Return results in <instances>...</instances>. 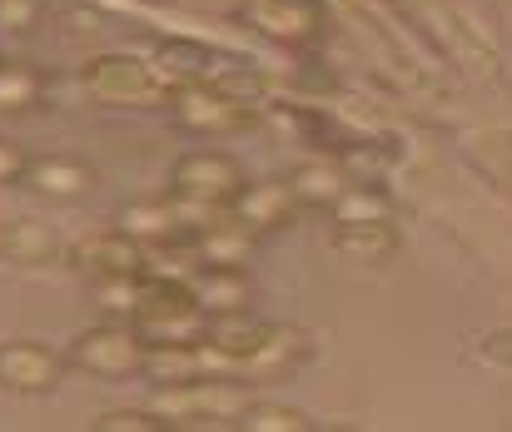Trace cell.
<instances>
[{
	"label": "cell",
	"mask_w": 512,
	"mask_h": 432,
	"mask_svg": "<svg viewBox=\"0 0 512 432\" xmlns=\"http://www.w3.org/2000/svg\"><path fill=\"white\" fill-rule=\"evenodd\" d=\"M244 184H249V174H244V164L229 149H189V154L174 159L170 169V194L184 209L204 214V219L229 209Z\"/></svg>",
	"instance_id": "6da1fadb"
},
{
	"label": "cell",
	"mask_w": 512,
	"mask_h": 432,
	"mask_svg": "<svg viewBox=\"0 0 512 432\" xmlns=\"http://www.w3.org/2000/svg\"><path fill=\"white\" fill-rule=\"evenodd\" d=\"M170 428H204V423H239L249 408V393L229 373H204L189 383H165L160 398L150 403Z\"/></svg>",
	"instance_id": "7a4b0ae2"
},
{
	"label": "cell",
	"mask_w": 512,
	"mask_h": 432,
	"mask_svg": "<svg viewBox=\"0 0 512 432\" xmlns=\"http://www.w3.org/2000/svg\"><path fill=\"white\" fill-rule=\"evenodd\" d=\"M165 110L184 135H204V140H224V135H244L254 125V100H239L229 90H219L214 80L204 85H179L165 95Z\"/></svg>",
	"instance_id": "3957f363"
},
{
	"label": "cell",
	"mask_w": 512,
	"mask_h": 432,
	"mask_svg": "<svg viewBox=\"0 0 512 432\" xmlns=\"http://www.w3.org/2000/svg\"><path fill=\"white\" fill-rule=\"evenodd\" d=\"M145 353H150V343L135 333V323H95V328L75 333L65 363L80 368V373H90V378L115 383V378L145 373Z\"/></svg>",
	"instance_id": "277c9868"
},
{
	"label": "cell",
	"mask_w": 512,
	"mask_h": 432,
	"mask_svg": "<svg viewBox=\"0 0 512 432\" xmlns=\"http://www.w3.org/2000/svg\"><path fill=\"white\" fill-rule=\"evenodd\" d=\"M80 85H85L95 100H105V105H145V100L160 95V80H155L150 60L125 55V50H105V55L85 60Z\"/></svg>",
	"instance_id": "5b68a950"
},
{
	"label": "cell",
	"mask_w": 512,
	"mask_h": 432,
	"mask_svg": "<svg viewBox=\"0 0 512 432\" xmlns=\"http://www.w3.org/2000/svg\"><path fill=\"white\" fill-rule=\"evenodd\" d=\"M65 358L35 338H10L0 343V393H15V398H45L60 388L65 378Z\"/></svg>",
	"instance_id": "8992f818"
},
{
	"label": "cell",
	"mask_w": 512,
	"mask_h": 432,
	"mask_svg": "<svg viewBox=\"0 0 512 432\" xmlns=\"http://www.w3.org/2000/svg\"><path fill=\"white\" fill-rule=\"evenodd\" d=\"M239 15L279 45H314L329 25L324 0H239Z\"/></svg>",
	"instance_id": "52a82bcc"
},
{
	"label": "cell",
	"mask_w": 512,
	"mask_h": 432,
	"mask_svg": "<svg viewBox=\"0 0 512 432\" xmlns=\"http://www.w3.org/2000/svg\"><path fill=\"white\" fill-rule=\"evenodd\" d=\"M75 264L85 274H95V279H135V274L150 269V249L115 224V229H100V234L80 239L75 244Z\"/></svg>",
	"instance_id": "ba28073f"
},
{
	"label": "cell",
	"mask_w": 512,
	"mask_h": 432,
	"mask_svg": "<svg viewBox=\"0 0 512 432\" xmlns=\"http://www.w3.org/2000/svg\"><path fill=\"white\" fill-rule=\"evenodd\" d=\"M219 65H224V55H219L214 45H204V40H189V35H165V40L155 45V60H150L160 90L204 85V80L219 75Z\"/></svg>",
	"instance_id": "9c48e42d"
},
{
	"label": "cell",
	"mask_w": 512,
	"mask_h": 432,
	"mask_svg": "<svg viewBox=\"0 0 512 432\" xmlns=\"http://www.w3.org/2000/svg\"><path fill=\"white\" fill-rule=\"evenodd\" d=\"M20 184L30 194H45V199H80L95 189V169L75 154H30Z\"/></svg>",
	"instance_id": "30bf717a"
},
{
	"label": "cell",
	"mask_w": 512,
	"mask_h": 432,
	"mask_svg": "<svg viewBox=\"0 0 512 432\" xmlns=\"http://www.w3.org/2000/svg\"><path fill=\"white\" fill-rule=\"evenodd\" d=\"M229 214L249 229V234H274L299 214V199L289 194L284 179H264V184H244L229 204Z\"/></svg>",
	"instance_id": "8fae6325"
},
{
	"label": "cell",
	"mask_w": 512,
	"mask_h": 432,
	"mask_svg": "<svg viewBox=\"0 0 512 432\" xmlns=\"http://www.w3.org/2000/svg\"><path fill=\"white\" fill-rule=\"evenodd\" d=\"M189 288H194V298H199V308L209 313V318H224V313H244L249 308V274H244V264H194L189 274Z\"/></svg>",
	"instance_id": "7c38bea8"
},
{
	"label": "cell",
	"mask_w": 512,
	"mask_h": 432,
	"mask_svg": "<svg viewBox=\"0 0 512 432\" xmlns=\"http://www.w3.org/2000/svg\"><path fill=\"white\" fill-rule=\"evenodd\" d=\"M284 184H289V194L299 199V209H329L343 194L348 174H343L339 159H304V164L289 169Z\"/></svg>",
	"instance_id": "4fadbf2b"
},
{
	"label": "cell",
	"mask_w": 512,
	"mask_h": 432,
	"mask_svg": "<svg viewBox=\"0 0 512 432\" xmlns=\"http://www.w3.org/2000/svg\"><path fill=\"white\" fill-rule=\"evenodd\" d=\"M0 259H10V264H20V269H45V264L60 259V239H55V229L40 224V219H15V224H5V249H0Z\"/></svg>",
	"instance_id": "5bb4252c"
},
{
	"label": "cell",
	"mask_w": 512,
	"mask_h": 432,
	"mask_svg": "<svg viewBox=\"0 0 512 432\" xmlns=\"http://www.w3.org/2000/svg\"><path fill=\"white\" fill-rule=\"evenodd\" d=\"M334 249L343 259H358V264H383L398 254V229L393 219H373V224H339L334 234Z\"/></svg>",
	"instance_id": "9a60e30c"
},
{
	"label": "cell",
	"mask_w": 512,
	"mask_h": 432,
	"mask_svg": "<svg viewBox=\"0 0 512 432\" xmlns=\"http://www.w3.org/2000/svg\"><path fill=\"white\" fill-rule=\"evenodd\" d=\"M334 224H373V219H393V194L383 184H343V194L329 204Z\"/></svg>",
	"instance_id": "2e32d148"
},
{
	"label": "cell",
	"mask_w": 512,
	"mask_h": 432,
	"mask_svg": "<svg viewBox=\"0 0 512 432\" xmlns=\"http://www.w3.org/2000/svg\"><path fill=\"white\" fill-rule=\"evenodd\" d=\"M45 100V75L25 60H0V115H25Z\"/></svg>",
	"instance_id": "e0dca14e"
},
{
	"label": "cell",
	"mask_w": 512,
	"mask_h": 432,
	"mask_svg": "<svg viewBox=\"0 0 512 432\" xmlns=\"http://www.w3.org/2000/svg\"><path fill=\"white\" fill-rule=\"evenodd\" d=\"M239 428L244 432H309L314 418L304 408H284V403H249L239 413Z\"/></svg>",
	"instance_id": "ac0fdd59"
},
{
	"label": "cell",
	"mask_w": 512,
	"mask_h": 432,
	"mask_svg": "<svg viewBox=\"0 0 512 432\" xmlns=\"http://www.w3.org/2000/svg\"><path fill=\"white\" fill-rule=\"evenodd\" d=\"M95 432H170L155 408H110L95 418Z\"/></svg>",
	"instance_id": "d6986e66"
},
{
	"label": "cell",
	"mask_w": 512,
	"mask_h": 432,
	"mask_svg": "<svg viewBox=\"0 0 512 432\" xmlns=\"http://www.w3.org/2000/svg\"><path fill=\"white\" fill-rule=\"evenodd\" d=\"M473 144H478V159L512 189V135L508 130H488V135H478Z\"/></svg>",
	"instance_id": "ffe728a7"
},
{
	"label": "cell",
	"mask_w": 512,
	"mask_h": 432,
	"mask_svg": "<svg viewBox=\"0 0 512 432\" xmlns=\"http://www.w3.org/2000/svg\"><path fill=\"white\" fill-rule=\"evenodd\" d=\"M45 15V0H0V30L5 35H30Z\"/></svg>",
	"instance_id": "44dd1931"
},
{
	"label": "cell",
	"mask_w": 512,
	"mask_h": 432,
	"mask_svg": "<svg viewBox=\"0 0 512 432\" xmlns=\"http://www.w3.org/2000/svg\"><path fill=\"white\" fill-rule=\"evenodd\" d=\"M478 358H483V363H493V368H512V328H493V333L483 338Z\"/></svg>",
	"instance_id": "7402d4cb"
},
{
	"label": "cell",
	"mask_w": 512,
	"mask_h": 432,
	"mask_svg": "<svg viewBox=\"0 0 512 432\" xmlns=\"http://www.w3.org/2000/svg\"><path fill=\"white\" fill-rule=\"evenodd\" d=\"M25 149L15 140H0V184H20V174H25Z\"/></svg>",
	"instance_id": "603a6c76"
},
{
	"label": "cell",
	"mask_w": 512,
	"mask_h": 432,
	"mask_svg": "<svg viewBox=\"0 0 512 432\" xmlns=\"http://www.w3.org/2000/svg\"><path fill=\"white\" fill-rule=\"evenodd\" d=\"M0 249H5V224H0Z\"/></svg>",
	"instance_id": "cb8c5ba5"
},
{
	"label": "cell",
	"mask_w": 512,
	"mask_h": 432,
	"mask_svg": "<svg viewBox=\"0 0 512 432\" xmlns=\"http://www.w3.org/2000/svg\"><path fill=\"white\" fill-rule=\"evenodd\" d=\"M0 60H5V55H0Z\"/></svg>",
	"instance_id": "d4e9b609"
}]
</instances>
